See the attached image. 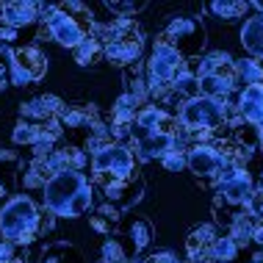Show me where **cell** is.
I'll list each match as a JSON object with an SVG mask.
<instances>
[{
    "instance_id": "37",
    "label": "cell",
    "mask_w": 263,
    "mask_h": 263,
    "mask_svg": "<svg viewBox=\"0 0 263 263\" xmlns=\"http://www.w3.org/2000/svg\"><path fill=\"white\" fill-rule=\"evenodd\" d=\"M0 163H20V158L11 150H0Z\"/></svg>"
},
{
    "instance_id": "33",
    "label": "cell",
    "mask_w": 263,
    "mask_h": 263,
    "mask_svg": "<svg viewBox=\"0 0 263 263\" xmlns=\"http://www.w3.org/2000/svg\"><path fill=\"white\" fill-rule=\"evenodd\" d=\"M161 163L169 169V172H177L180 166H186V155H180V150H177V153H169L166 158H161Z\"/></svg>"
},
{
    "instance_id": "11",
    "label": "cell",
    "mask_w": 263,
    "mask_h": 263,
    "mask_svg": "<svg viewBox=\"0 0 263 263\" xmlns=\"http://www.w3.org/2000/svg\"><path fill=\"white\" fill-rule=\"evenodd\" d=\"M39 3L31 0H9L0 3V42L14 45L17 42H28L33 36V28L39 23Z\"/></svg>"
},
{
    "instance_id": "25",
    "label": "cell",
    "mask_w": 263,
    "mask_h": 263,
    "mask_svg": "<svg viewBox=\"0 0 263 263\" xmlns=\"http://www.w3.org/2000/svg\"><path fill=\"white\" fill-rule=\"evenodd\" d=\"M119 213H122V211H117V208H114V205H108V202H105L103 208H97V211H95V213H91V216H89V224L95 227L97 233H103L105 238H111V233L117 230Z\"/></svg>"
},
{
    "instance_id": "18",
    "label": "cell",
    "mask_w": 263,
    "mask_h": 263,
    "mask_svg": "<svg viewBox=\"0 0 263 263\" xmlns=\"http://www.w3.org/2000/svg\"><path fill=\"white\" fill-rule=\"evenodd\" d=\"M238 117L255 127H263V81L244 86L238 95Z\"/></svg>"
},
{
    "instance_id": "2",
    "label": "cell",
    "mask_w": 263,
    "mask_h": 263,
    "mask_svg": "<svg viewBox=\"0 0 263 263\" xmlns=\"http://www.w3.org/2000/svg\"><path fill=\"white\" fill-rule=\"evenodd\" d=\"M177 117H172L161 105H147L136 114L130 125V139L136 144V153L144 161L166 158L169 153H177Z\"/></svg>"
},
{
    "instance_id": "26",
    "label": "cell",
    "mask_w": 263,
    "mask_h": 263,
    "mask_svg": "<svg viewBox=\"0 0 263 263\" xmlns=\"http://www.w3.org/2000/svg\"><path fill=\"white\" fill-rule=\"evenodd\" d=\"M255 224H258V222H255L250 213H241V216H238V219H233V224L227 227V236L236 241L238 250H241V247H247V244H252Z\"/></svg>"
},
{
    "instance_id": "38",
    "label": "cell",
    "mask_w": 263,
    "mask_h": 263,
    "mask_svg": "<svg viewBox=\"0 0 263 263\" xmlns=\"http://www.w3.org/2000/svg\"><path fill=\"white\" fill-rule=\"evenodd\" d=\"M9 258H11V250H9L6 244H0V263H6Z\"/></svg>"
},
{
    "instance_id": "5",
    "label": "cell",
    "mask_w": 263,
    "mask_h": 263,
    "mask_svg": "<svg viewBox=\"0 0 263 263\" xmlns=\"http://www.w3.org/2000/svg\"><path fill=\"white\" fill-rule=\"evenodd\" d=\"M255 191L252 175L247 172L244 166L230 169L222 180H219L216 197H213V216H216V224H222L224 230L233 224V219H238L241 213H247V202H250Z\"/></svg>"
},
{
    "instance_id": "7",
    "label": "cell",
    "mask_w": 263,
    "mask_h": 263,
    "mask_svg": "<svg viewBox=\"0 0 263 263\" xmlns=\"http://www.w3.org/2000/svg\"><path fill=\"white\" fill-rule=\"evenodd\" d=\"M197 75V95L211 100H227L236 89V61L227 53H211L194 61Z\"/></svg>"
},
{
    "instance_id": "14",
    "label": "cell",
    "mask_w": 263,
    "mask_h": 263,
    "mask_svg": "<svg viewBox=\"0 0 263 263\" xmlns=\"http://www.w3.org/2000/svg\"><path fill=\"white\" fill-rule=\"evenodd\" d=\"M186 166H189V172L194 177H200V180H216V183L222 180L230 169H236L216 147L208 144V141H194V144L189 147L186 150Z\"/></svg>"
},
{
    "instance_id": "15",
    "label": "cell",
    "mask_w": 263,
    "mask_h": 263,
    "mask_svg": "<svg viewBox=\"0 0 263 263\" xmlns=\"http://www.w3.org/2000/svg\"><path fill=\"white\" fill-rule=\"evenodd\" d=\"M216 238H219V227L216 224H202L194 227L186 238V252L191 263H216Z\"/></svg>"
},
{
    "instance_id": "22",
    "label": "cell",
    "mask_w": 263,
    "mask_h": 263,
    "mask_svg": "<svg viewBox=\"0 0 263 263\" xmlns=\"http://www.w3.org/2000/svg\"><path fill=\"white\" fill-rule=\"evenodd\" d=\"M39 263H86V260H83V252L75 244H69V241H53V244H47L42 250Z\"/></svg>"
},
{
    "instance_id": "16",
    "label": "cell",
    "mask_w": 263,
    "mask_h": 263,
    "mask_svg": "<svg viewBox=\"0 0 263 263\" xmlns=\"http://www.w3.org/2000/svg\"><path fill=\"white\" fill-rule=\"evenodd\" d=\"M64 105H67V103H64L61 97H55V95H39V97H33V100H28V103L20 105V117L31 119V122L47 125V122H53V119L61 117Z\"/></svg>"
},
{
    "instance_id": "31",
    "label": "cell",
    "mask_w": 263,
    "mask_h": 263,
    "mask_svg": "<svg viewBox=\"0 0 263 263\" xmlns=\"http://www.w3.org/2000/svg\"><path fill=\"white\" fill-rule=\"evenodd\" d=\"M144 6L147 3H122V0H111V3H105V9L111 11L114 20H130L133 14H139Z\"/></svg>"
},
{
    "instance_id": "27",
    "label": "cell",
    "mask_w": 263,
    "mask_h": 263,
    "mask_svg": "<svg viewBox=\"0 0 263 263\" xmlns=\"http://www.w3.org/2000/svg\"><path fill=\"white\" fill-rule=\"evenodd\" d=\"M72 53H75V61L81 64V67H91V64H97L103 59V42L97 39L95 33H89Z\"/></svg>"
},
{
    "instance_id": "21",
    "label": "cell",
    "mask_w": 263,
    "mask_h": 263,
    "mask_svg": "<svg viewBox=\"0 0 263 263\" xmlns=\"http://www.w3.org/2000/svg\"><path fill=\"white\" fill-rule=\"evenodd\" d=\"M241 45L255 61L263 64V14H252L241 28Z\"/></svg>"
},
{
    "instance_id": "41",
    "label": "cell",
    "mask_w": 263,
    "mask_h": 263,
    "mask_svg": "<svg viewBox=\"0 0 263 263\" xmlns=\"http://www.w3.org/2000/svg\"><path fill=\"white\" fill-rule=\"evenodd\" d=\"M130 263H133V260H130Z\"/></svg>"
},
{
    "instance_id": "23",
    "label": "cell",
    "mask_w": 263,
    "mask_h": 263,
    "mask_svg": "<svg viewBox=\"0 0 263 263\" xmlns=\"http://www.w3.org/2000/svg\"><path fill=\"white\" fill-rule=\"evenodd\" d=\"M208 11L216 20L230 23V20H238V17H244V14H250L252 9H250V3H244V0H213V3H208Z\"/></svg>"
},
{
    "instance_id": "4",
    "label": "cell",
    "mask_w": 263,
    "mask_h": 263,
    "mask_svg": "<svg viewBox=\"0 0 263 263\" xmlns=\"http://www.w3.org/2000/svg\"><path fill=\"white\" fill-rule=\"evenodd\" d=\"M39 227H42V211L31 197L17 194L0 208V233L9 244L28 247L33 238L42 236Z\"/></svg>"
},
{
    "instance_id": "35",
    "label": "cell",
    "mask_w": 263,
    "mask_h": 263,
    "mask_svg": "<svg viewBox=\"0 0 263 263\" xmlns=\"http://www.w3.org/2000/svg\"><path fill=\"white\" fill-rule=\"evenodd\" d=\"M9 81H11V75H9V61L0 59V91L9 86Z\"/></svg>"
},
{
    "instance_id": "12",
    "label": "cell",
    "mask_w": 263,
    "mask_h": 263,
    "mask_svg": "<svg viewBox=\"0 0 263 263\" xmlns=\"http://www.w3.org/2000/svg\"><path fill=\"white\" fill-rule=\"evenodd\" d=\"M45 31L50 33L61 47L75 50V47L91 33V23L89 20H81L75 11L64 9V6H55V9H47Z\"/></svg>"
},
{
    "instance_id": "30",
    "label": "cell",
    "mask_w": 263,
    "mask_h": 263,
    "mask_svg": "<svg viewBox=\"0 0 263 263\" xmlns=\"http://www.w3.org/2000/svg\"><path fill=\"white\" fill-rule=\"evenodd\" d=\"M216 263H236V255H238V247H236V241H233L227 233H219V238H216Z\"/></svg>"
},
{
    "instance_id": "1",
    "label": "cell",
    "mask_w": 263,
    "mask_h": 263,
    "mask_svg": "<svg viewBox=\"0 0 263 263\" xmlns=\"http://www.w3.org/2000/svg\"><path fill=\"white\" fill-rule=\"evenodd\" d=\"M91 180L117 211L136 205L144 194V177L139 172L136 155L122 141H111L91 153Z\"/></svg>"
},
{
    "instance_id": "40",
    "label": "cell",
    "mask_w": 263,
    "mask_h": 263,
    "mask_svg": "<svg viewBox=\"0 0 263 263\" xmlns=\"http://www.w3.org/2000/svg\"><path fill=\"white\" fill-rule=\"evenodd\" d=\"M255 263H263V255H258V258H255Z\"/></svg>"
},
{
    "instance_id": "34",
    "label": "cell",
    "mask_w": 263,
    "mask_h": 263,
    "mask_svg": "<svg viewBox=\"0 0 263 263\" xmlns=\"http://www.w3.org/2000/svg\"><path fill=\"white\" fill-rule=\"evenodd\" d=\"M141 263H177V258L172 252H155V255H150V258H144Z\"/></svg>"
},
{
    "instance_id": "36",
    "label": "cell",
    "mask_w": 263,
    "mask_h": 263,
    "mask_svg": "<svg viewBox=\"0 0 263 263\" xmlns=\"http://www.w3.org/2000/svg\"><path fill=\"white\" fill-rule=\"evenodd\" d=\"M252 244L260 247V255H263V222L255 224V236H252Z\"/></svg>"
},
{
    "instance_id": "29",
    "label": "cell",
    "mask_w": 263,
    "mask_h": 263,
    "mask_svg": "<svg viewBox=\"0 0 263 263\" xmlns=\"http://www.w3.org/2000/svg\"><path fill=\"white\" fill-rule=\"evenodd\" d=\"M238 81H244L247 86H252V83H258L263 81V64L260 61H236V83Z\"/></svg>"
},
{
    "instance_id": "10",
    "label": "cell",
    "mask_w": 263,
    "mask_h": 263,
    "mask_svg": "<svg viewBox=\"0 0 263 263\" xmlns=\"http://www.w3.org/2000/svg\"><path fill=\"white\" fill-rule=\"evenodd\" d=\"M189 69V61L183 59L180 53H175L172 47L155 42L150 59L144 64V75H147V86L155 95H166V91L175 89V83L183 78V72Z\"/></svg>"
},
{
    "instance_id": "20",
    "label": "cell",
    "mask_w": 263,
    "mask_h": 263,
    "mask_svg": "<svg viewBox=\"0 0 263 263\" xmlns=\"http://www.w3.org/2000/svg\"><path fill=\"white\" fill-rule=\"evenodd\" d=\"M153 236H155V230H153L150 219H144V216L133 219L130 230H127V252H130L133 260H139L147 252V247L153 244Z\"/></svg>"
},
{
    "instance_id": "24",
    "label": "cell",
    "mask_w": 263,
    "mask_h": 263,
    "mask_svg": "<svg viewBox=\"0 0 263 263\" xmlns=\"http://www.w3.org/2000/svg\"><path fill=\"white\" fill-rule=\"evenodd\" d=\"M136 114H139V111H136V103H133L130 97H127V95L119 97L117 105L111 108V125L117 127V133H122L125 127L130 130V125H133V119H136Z\"/></svg>"
},
{
    "instance_id": "32",
    "label": "cell",
    "mask_w": 263,
    "mask_h": 263,
    "mask_svg": "<svg viewBox=\"0 0 263 263\" xmlns=\"http://www.w3.org/2000/svg\"><path fill=\"white\" fill-rule=\"evenodd\" d=\"M247 213H250L255 222H263V186L252 191L250 202H247Z\"/></svg>"
},
{
    "instance_id": "9",
    "label": "cell",
    "mask_w": 263,
    "mask_h": 263,
    "mask_svg": "<svg viewBox=\"0 0 263 263\" xmlns=\"http://www.w3.org/2000/svg\"><path fill=\"white\" fill-rule=\"evenodd\" d=\"M155 42L172 47L186 61H197L200 53L205 50V25L194 14H177V17H172L163 25V31L158 33Z\"/></svg>"
},
{
    "instance_id": "6",
    "label": "cell",
    "mask_w": 263,
    "mask_h": 263,
    "mask_svg": "<svg viewBox=\"0 0 263 263\" xmlns=\"http://www.w3.org/2000/svg\"><path fill=\"white\" fill-rule=\"evenodd\" d=\"M97 39L103 42V59L114 67H136L144 53V39L130 20H111Z\"/></svg>"
},
{
    "instance_id": "3",
    "label": "cell",
    "mask_w": 263,
    "mask_h": 263,
    "mask_svg": "<svg viewBox=\"0 0 263 263\" xmlns=\"http://www.w3.org/2000/svg\"><path fill=\"white\" fill-rule=\"evenodd\" d=\"M42 191H45V208L53 216L78 219L86 211H91V202H95V191H91V183L83 172L53 175Z\"/></svg>"
},
{
    "instance_id": "19",
    "label": "cell",
    "mask_w": 263,
    "mask_h": 263,
    "mask_svg": "<svg viewBox=\"0 0 263 263\" xmlns=\"http://www.w3.org/2000/svg\"><path fill=\"white\" fill-rule=\"evenodd\" d=\"M86 163V153L75 144L53 147V153L47 155V166L53 169V175L59 172H81V166Z\"/></svg>"
},
{
    "instance_id": "17",
    "label": "cell",
    "mask_w": 263,
    "mask_h": 263,
    "mask_svg": "<svg viewBox=\"0 0 263 263\" xmlns=\"http://www.w3.org/2000/svg\"><path fill=\"white\" fill-rule=\"evenodd\" d=\"M53 177V169L47 166V158H25L17 163V186L23 191H33V189H45Z\"/></svg>"
},
{
    "instance_id": "28",
    "label": "cell",
    "mask_w": 263,
    "mask_h": 263,
    "mask_svg": "<svg viewBox=\"0 0 263 263\" xmlns=\"http://www.w3.org/2000/svg\"><path fill=\"white\" fill-rule=\"evenodd\" d=\"M130 252L127 247L122 244L119 238H105L103 244V255H100V263H130Z\"/></svg>"
},
{
    "instance_id": "13",
    "label": "cell",
    "mask_w": 263,
    "mask_h": 263,
    "mask_svg": "<svg viewBox=\"0 0 263 263\" xmlns=\"http://www.w3.org/2000/svg\"><path fill=\"white\" fill-rule=\"evenodd\" d=\"M47 72V55L33 45H20L9 50V75L14 86L39 83Z\"/></svg>"
},
{
    "instance_id": "39",
    "label": "cell",
    "mask_w": 263,
    "mask_h": 263,
    "mask_svg": "<svg viewBox=\"0 0 263 263\" xmlns=\"http://www.w3.org/2000/svg\"><path fill=\"white\" fill-rule=\"evenodd\" d=\"M3 197H6V183L0 180V200H3Z\"/></svg>"
},
{
    "instance_id": "8",
    "label": "cell",
    "mask_w": 263,
    "mask_h": 263,
    "mask_svg": "<svg viewBox=\"0 0 263 263\" xmlns=\"http://www.w3.org/2000/svg\"><path fill=\"white\" fill-rule=\"evenodd\" d=\"M177 125L183 127V133L189 136H211L213 130H219L227 125V103L224 100H211V97H189L180 105L177 114Z\"/></svg>"
}]
</instances>
